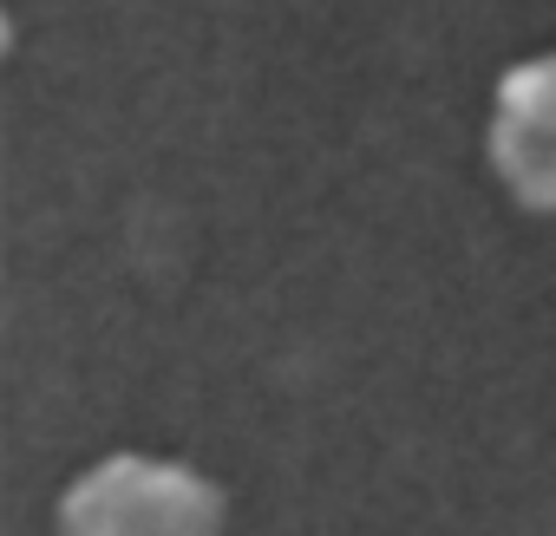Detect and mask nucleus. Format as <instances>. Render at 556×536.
I'll return each mask as SVG.
<instances>
[{"mask_svg":"<svg viewBox=\"0 0 556 536\" xmlns=\"http://www.w3.org/2000/svg\"><path fill=\"white\" fill-rule=\"evenodd\" d=\"M60 536H223V490L184 464L118 451L66 484Z\"/></svg>","mask_w":556,"mask_h":536,"instance_id":"f257e3e1","label":"nucleus"},{"mask_svg":"<svg viewBox=\"0 0 556 536\" xmlns=\"http://www.w3.org/2000/svg\"><path fill=\"white\" fill-rule=\"evenodd\" d=\"M484 151L523 209L556 216V53L523 60L497 79V112H491Z\"/></svg>","mask_w":556,"mask_h":536,"instance_id":"f03ea898","label":"nucleus"}]
</instances>
